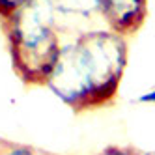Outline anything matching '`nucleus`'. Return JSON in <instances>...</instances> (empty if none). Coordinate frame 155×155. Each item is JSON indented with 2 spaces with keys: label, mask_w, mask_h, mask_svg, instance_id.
Segmentation results:
<instances>
[{
  "label": "nucleus",
  "mask_w": 155,
  "mask_h": 155,
  "mask_svg": "<svg viewBox=\"0 0 155 155\" xmlns=\"http://www.w3.org/2000/svg\"><path fill=\"white\" fill-rule=\"evenodd\" d=\"M129 62L127 38L112 30H84L62 45L47 88L75 114L112 107Z\"/></svg>",
  "instance_id": "1"
},
{
  "label": "nucleus",
  "mask_w": 155,
  "mask_h": 155,
  "mask_svg": "<svg viewBox=\"0 0 155 155\" xmlns=\"http://www.w3.org/2000/svg\"><path fill=\"white\" fill-rule=\"evenodd\" d=\"M137 101L142 103V105H155V90H150V92H146V94L138 95Z\"/></svg>",
  "instance_id": "7"
},
{
  "label": "nucleus",
  "mask_w": 155,
  "mask_h": 155,
  "mask_svg": "<svg viewBox=\"0 0 155 155\" xmlns=\"http://www.w3.org/2000/svg\"><path fill=\"white\" fill-rule=\"evenodd\" d=\"M0 155H47L39 150L26 146V144H15L8 140H0Z\"/></svg>",
  "instance_id": "4"
},
{
  "label": "nucleus",
  "mask_w": 155,
  "mask_h": 155,
  "mask_svg": "<svg viewBox=\"0 0 155 155\" xmlns=\"http://www.w3.org/2000/svg\"><path fill=\"white\" fill-rule=\"evenodd\" d=\"M94 4L107 28L127 39L135 36L148 19V0H94Z\"/></svg>",
  "instance_id": "3"
},
{
  "label": "nucleus",
  "mask_w": 155,
  "mask_h": 155,
  "mask_svg": "<svg viewBox=\"0 0 155 155\" xmlns=\"http://www.w3.org/2000/svg\"><path fill=\"white\" fill-rule=\"evenodd\" d=\"M140 155H155V151H148V153H140Z\"/></svg>",
  "instance_id": "8"
},
{
  "label": "nucleus",
  "mask_w": 155,
  "mask_h": 155,
  "mask_svg": "<svg viewBox=\"0 0 155 155\" xmlns=\"http://www.w3.org/2000/svg\"><path fill=\"white\" fill-rule=\"evenodd\" d=\"M99 155H140L137 150L133 148H124V146H108L105 148Z\"/></svg>",
  "instance_id": "6"
},
{
  "label": "nucleus",
  "mask_w": 155,
  "mask_h": 155,
  "mask_svg": "<svg viewBox=\"0 0 155 155\" xmlns=\"http://www.w3.org/2000/svg\"><path fill=\"white\" fill-rule=\"evenodd\" d=\"M28 2L30 0H0V21L13 15L19 8H23Z\"/></svg>",
  "instance_id": "5"
},
{
  "label": "nucleus",
  "mask_w": 155,
  "mask_h": 155,
  "mask_svg": "<svg viewBox=\"0 0 155 155\" xmlns=\"http://www.w3.org/2000/svg\"><path fill=\"white\" fill-rule=\"evenodd\" d=\"M12 69L25 86H45L62 51L52 0H30L0 21Z\"/></svg>",
  "instance_id": "2"
}]
</instances>
